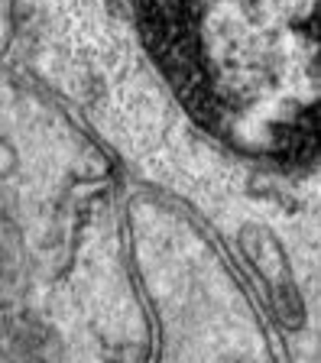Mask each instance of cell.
Masks as SVG:
<instances>
[{
	"label": "cell",
	"instance_id": "6da1fadb",
	"mask_svg": "<svg viewBox=\"0 0 321 363\" xmlns=\"http://www.w3.org/2000/svg\"><path fill=\"white\" fill-rule=\"evenodd\" d=\"M240 243H244L247 257H250V263L257 266L260 279L266 282V289L273 292L276 302L286 298V302H292L298 308V292H295V282H292V272H289V259H286L279 240L269 234L266 227L247 224L244 230H240Z\"/></svg>",
	"mask_w": 321,
	"mask_h": 363
},
{
	"label": "cell",
	"instance_id": "7a4b0ae2",
	"mask_svg": "<svg viewBox=\"0 0 321 363\" xmlns=\"http://www.w3.org/2000/svg\"><path fill=\"white\" fill-rule=\"evenodd\" d=\"M20 172V150L10 136H0V182L13 179Z\"/></svg>",
	"mask_w": 321,
	"mask_h": 363
},
{
	"label": "cell",
	"instance_id": "3957f363",
	"mask_svg": "<svg viewBox=\"0 0 321 363\" xmlns=\"http://www.w3.org/2000/svg\"><path fill=\"white\" fill-rule=\"evenodd\" d=\"M7 45H10V30H7V23H4V16H0V55L7 52Z\"/></svg>",
	"mask_w": 321,
	"mask_h": 363
}]
</instances>
